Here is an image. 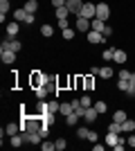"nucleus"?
<instances>
[{
    "label": "nucleus",
    "instance_id": "nucleus-23",
    "mask_svg": "<svg viewBox=\"0 0 135 151\" xmlns=\"http://www.w3.org/2000/svg\"><path fill=\"white\" fill-rule=\"evenodd\" d=\"M79 120H81V117H79V115L74 113V111H72V113L68 115V117H65V124H68V126H74V124H77Z\"/></svg>",
    "mask_w": 135,
    "mask_h": 151
},
{
    "label": "nucleus",
    "instance_id": "nucleus-4",
    "mask_svg": "<svg viewBox=\"0 0 135 151\" xmlns=\"http://www.w3.org/2000/svg\"><path fill=\"white\" fill-rule=\"evenodd\" d=\"M5 32H7V38H16L20 32V23L18 20H11V23H7L5 25Z\"/></svg>",
    "mask_w": 135,
    "mask_h": 151
},
{
    "label": "nucleus",
    "instance_id": "nucleus-1",
    "mask_svg": "<svg viewBox=\"0 0 135 151\" xmlns=\"http://www.w3.org/2000/svg\"><path fill=\"white\" fill-rule=\"evenodd\" d=\"M90 23H92L90 18L77 16V18H74V29H77V32H84V34H88V32H90Z\"/></svg>",
    "mask_w": 135,
    "mask_h": 151
},
{
    "label": "nucleus",
    "instance_id": "nucleus-34",
    "mask_svg": "<svg viewBox=\"0 0 135 151\" xmlns=\"http://www.w3.org/2000/svg\"><path fill=\"white\" fill-rule=\"evenodd\" d=\"M9 7H11V5H9V0H0V14H7V12H9Z\"/></svg>",
    "mask_w": 135,
    "mask_h": 151
},
{
    "label": "nucleus",
    "instance_id": "nucleus-36",
    "mask_svg": "<svg viewBox=\"0 0 135 151\" xmlns=\"http://www.w3.org/2000/svg\"><path fill=\"white\" fill-rule=\"evenodd\" d=\"M50 111L52 113H59L61 111V101H50Z\"/></svg>",
    "mask_w": 135,
    "mask_h": 151
},
{
    "label": "nucleus",
    "instance_id": "nucleus-12",
    "mask_svg": "<svg viewBox=\"0 0 135 151\" xmlns=\"http://www.w3.org/2000/svg\"><path fill=\"white\" fill-rule=\"evenodd\" d=\"M117 142H119V133H113V131H108V133H106V145H108L110 149H113V147H115Z\"/></svg>",
    "mask_w": 135,
    "mask_h": 151
},
{
    "label": "nucleus",
    "instance_id": "nucleus-44",
    "mask_svg": "<svg viewBox=\"0 0 135 151\" xmlns=\"http://www.w3.org/2000/svg\"><path fill=\"white\" fill-rule=\"evenodd\" d=\"M131 83H135V72H131V79H129Z\"/></svg>",
    "mask_w": 135,
    "mask_h": 151
},
{
    "label": "nucleus",
    "instance_id": "nucleus-3",
    "mask_svg": "<svg viewBox=\"0 0 135 151\" xmlns=\"http://www.w3.org/2000/svg\"><path fill=\"white\" fill-rule=\"evenodd\" d=\"M65 7L70 9L72 16H81V9H84V0H68Z\"/></svg>",
    "mask_w": 135,
    "mask_h": 151
},
{
    "label": "nucleus",
    "instance_id": "nucleus-41",
    "mask_svg": "<svg viewBox=\"0 0 135 151\" xmlns=\"http://www.w3.org/2000/svg\"><path fill=\"white\" fill-rule=\"evenodd\" d=\"M47 133H50V126H45V124H43V126H41V135H43V140L47 138Z\"/></svg>",
    "mask_w": 135,
    "mask_h": 151
},
{
    "label": "nucleus",
    "instance_id": "nucleus-42",
    "mask_svg": "<svg viewBox=\"0 0 135 151\" xmlns=\"http://www.w3.org/2000/svg\"><path fill=\"white\" fill-rule=\"evenodd\" d=\"M88 140L95 145V142H97V131H90V133H88Z\"/></svg>",
    "mask_w": 135,
    "mask_h": 151
},
{
    "label": "nucleus",
    "instance_id": "nucleus-2",
    "mask_svg": "<svg viewBox=\"0 0 135 151\" xmlns=\"http://www.w3.org/2000/svg\"><path fill=\"white\" fill-rule=\"evenodd\" d=\"M81 16L84 18H97V5L95 2H84V9H81Z\"/></svg>",
    "mask_w": 135,
    "mask_h": 151
},
{
    "label": "nucleus",
    "instance_id": "nucleus-45",
    "mask_svg": "<svg viewBox=\"0 0 135 151\" xmlns=\"http://www.w3.org/2000/svg\"><path fill=\"white\" fill-rule=\"evenodd\" d=\"M65 2H68V0H65Z\"/></svg>",
    "mask_w": 135,
    "mask_h": 151
},
{
    "label": "nucleus",
    "instance_id": "nucleus-11",
    "mask_svg": "<svg viewBox=\"0 0 135 151\" xmlns=\"http://www.w3.org/2000/svg\"><path fill=\"white\" fill-rule=\"evenodd\" d=\"M0 61H2V63H14V61H16V52H14V50L0 52Z\"/></svg>",
    "mask_w": 135,
    "mask_h": 151
},
{
    "label": "nucleus",
    "instance_id": "nucleus-14",
    "mask_svg": "<svg viewBox=\"0 0 135 151\" xmlns=\"http://www.w3.org/2000/svg\"><path fill=\"white\" fill-rule=\"evenodd\" d=\"M16 133H20V124H14V122H9V124L5 126V135H16Z\"/></svg>",
    "mask_w": 135,
    "mask_h": 151
},
{
    "label": "nucleus",
    "instance_id": "nucleus-19",
    "mask_svg": "<svg viewBox=\"0 0 135 151\" xmlns=\"http://www.w3.org/2000/svg\"><path fill=\"white\" fill-rule=\"evenodd\" d=\"M54 14H56V18H68V16H72L70 14V9H68V7H59V9H54Z\"/></svg>",
    "mask_w": 135,
    "mask_h": 151
},
{
    "label": "nucleus",
    "instance_id": "nucleus-20",
    "mask_svg": "<svg viewBox=\"0 0 135 151\" xmlns=\"http://www.w3.org/2000/svg\"><path fill=\"white\" fill-rule=\"evenodd\" d=\"M99 77H101V79H110V77H113V68H110V65L99 68Z\"/></svg>",
    "mask_w": 135,
    "mask_h": 151
},
{
    "label": "nucleus",
    "instance_id": "nucleus-17",
    "mask_svg": "<svg viewBox=\"0 0 135 151\" xmlns=\"http://www.w3.org/2000/svg\"><path fill=\"white\" fill-rule=\"evenodd\" d=\"M104 27H106V23L99 18H92V23H90V29H95V32H104Z\"/></svg>",
    "mask_w": 135,
    "mask_h": 151
},
{
    "label": "nucleus",
    "instance_id": "nucleus-21",
    "mask_svg": "<svg viewBox=\"0 0 135 151\" xmlns=\"http://www.w3.org/2000/svg\"><path fill=\"white\" fill-rule=\"evenodd\" d=\"M84 88H86V90H92V88H95V75L84 77Z\"/></svg>",
    "mask_w": 135,
    "mask_h": 151
},
{
    "label": "nucleus",
    "instance_id": "nucleus-7",
    "mask_svg": "<svg viewBox=\"0 0 135 151\" xmlns=\"http://www.w3.org/2000/svg\"><path fill=\"white\" fill-rule=\"evenodd\" d=\"M39 117H41V122H43L45 126H52L56 122V113H52V111H45V113H41Z\"/></svg>",
    "mask_w": 135,
    "mask_h": 151
},
{
    "label": "nucleus",
    "instance_id": "nucleus-18",
    "mask_svg": "<svg viewBox=\"0 0 135 151\" xmlns=\"http://www.w3.org/2000/svg\"><path fill=\"white\" fill-rule=\"evenodd\" d=\"M126 59H129V57H126V52H124V50H115V59H113L115 63L122 65V63H126Z\"/></svg>",
    "mask_w": 135,
    "mask_h": 151
},
{
    "label": "nucleus",
    "instance_id": "nucleus-33",
    "mask_svg": "<svg viewBox=\"0 0 135 151\" xmlns=\"http://www.w3.org/2000/svg\"><path fill=\"white\" fill-rule=\"evenodd\" d=\"M79 99H81V106H84V108H90V106H92V99H90L88 95H84V97H79Z\"/></svg>",
    "mask_w": 135,
    "mask_h": 151
},
{
    "label": "nucleus",
    "instance_id": "nucleus-38",
    "mask_svg": "<svg viewBox=\"0 0 135 151\" xmlns=\"http://www.w3.org/2000/svg\"><path fill=\"white\" fill-rule=\"evenodd\" d=\"M119 79H131V70H119Z\"/></svg>",
    "mask_w": 135,
    "mask_h": 151
},
{
    "label": "nucleus",
    "instance_id": "nucleus-27",
    "mask_svg": "<svg viewBox=\"0 0 135 151\" xmlns=\"http://www.w3.org/2000/svg\"><path fill=\"white\" fill-rule=\"evenodd\" d=\"M88 133H90V129L79 126V129H77V138H79V140H88Z\"/></svg>",
    "mask_w": 135,
    "mask_h": 151
},
{
    "label": "nucleus",
    "instance_id": "nucleus-29",
    "mask_svg": "<svg viewBox=\"0 0 135 151\" xmlns=\"http://www.w3.org/2000/svg\"><path fill=\"white\" fill-rule=\"evenodd\" d=\"M108 131H113V133H122V122H115V120H113V122L108 124Z\"/></svg>",
    "mask_w": 135,
    "mask_h": 151
},
{
    "label": "nucleus",
    "instance_id": "nucleus-28",
    "mask_svg": "<svg viewBox=\"0 0 135 151\" xmlns=\"http://www.w3.org/2000/svg\"><path fill=\"white\" fill-rule=\"evenodd\" d=\"M54 147H56V151H63L65 147H68V140L65 138H56L54 140Z\"/></svg>",
    "mask_w": 135,
    "mask_h": 151
},
{
    "label": "nucleus",
    "instance_id": "nucleus-24",
    "mask_svg": "<svg viewBox=\"0 0 135 151\" xmlns=\"http://www.w3.org/2000/svg\"><path fill=\"white\" fill-rule=\"evenodd\" d=\"M101 59H104V61H113V59H115V50H113V47H108V50H104L101 52Z\"/></svg>",
    "mask_w": 135,
    "mask_h": 151
},
{
    "label": "nucleus",
    "instance_id": "nucleus-31",
    "mask_svg": "<svg viewBox=\"0 0 135 151\" xmlns=\"http://www.w3.org/2000/svg\"><path fill=\"white\" fill-rule=\"evenodd\" d=\"M41 149L43 151H56V147H54V142H47V140H45V142H41Z\"/></svg>",
    "mask_w": 135,
    "mask_h": 151
},
{
    "label": "nucleus",
    "instance_id": "nucleus-8",
    "mask_svg": "<svg viewBox=\"0 0 135 151\" xmlns=\"http://www.w3.org/2000/svg\"><path fill=\"white\" fill-rule=\"evenodd\" d=\"M41 140H43L41 131H34V133H25V142H27V145H41Z\"/></svg>",
    "mask_w": 135,
    "mask_h": 151
},
{
    "label": "nucleus",
    "instance_id": "nucleus-5",
    "mask_svg": "<svg viewBox=\"0 0 135 151\" xmlns=\"http://www.w3.org/2000/svg\"><path fill=\"white\" fill-rule=\"evenodd\" d=\"M97 18L104 20V23L110 18V7L106 5V2H99V5H97Z\"/></svg>",
    "mask_w": 135,
    "mask_h": 151
},
{
    "label": "nucleus",
    "instance_id": "nucleus-30",
    "mask_svg": "<svg viewBox=\"0 0 135 151\" xmlns=\"http://www.w3.org/2000/svg\"><path fill=\"white\" fill-rule=\"evenodd\" d=\"M61 36H63L65 41H72V38H74V29H72V27H68V29L61 32Z\"/></svg>",
    "mask_w": 135,
    "mask_h": 151
},
{
    "label": "nucleus",
    "instance_id": "nucleus-40",
    "mask_svg": "<svg viewBox=\"0 0 135 151\" xmlns=\"http://www.w3.org/2000/svg\"><path fill=\"white\" fill-rule=\"evenodd\" d=\"M65 5V0H52V7L54 9H59V7H63Z\"/></svg>",
    "mask_w": 135,
    "mask_h": 151
},
{
    "label": "nucleus",
    "instance_id": "nucleus-13",
    "mask_svg": "<svg viewBox=\"0 0 135 151\" xmlns=\"http://www.w3.org/2000/svg\"><path fill=\"white\" fill-rule=\"evenodd\" d=\"M133 131H135V120L126 117V120L122 122V133H133Z\"/></svg>",
    "mask_w": 135,
    "mask_h": 151
},
{
    "label": "nucleus",
    "instance_id": "nucleus-9",
    "mask_svg": "<svg viewBox=\"0 0 135 151\" xmlns=\"http://www.w3.org/2000/svg\"><path fill=\"white\" fill-rule=\"evenodd\" d=\"M27 18H29V14L25 12V7L14 9V20H18V23H27Z\"/></svg>",
    "mask_w": 135,
    "mask_h": 151
},
{
    "label": "nucleus",
    "instance_id": "nucleus-39",
    "mask_svg": "<svg viewBox=\"0 0 135 151\" xmlns=\"http://www.w3.org/2000/svg\"><path fill=\"white\" fill-rule=\"evenodd\" d=\"M126 145L135 147V133H129V138H126Z\"/></svg>",
    "mask_w": 135,
    "mask_h": 151
},
{
    "label": "nucleus",
    "instance_id": "nucleus-32",
    "mask_svg": "<svg viewBox=\"0 0 135 151\" xmlns=\"http://www.w3.org/2000/svg\"><path fill=\"white\" fill-rule=\"evenodd\" d=\"M56 20H59V29H61V32L70 27V20H68V18H56Z\"/></svg>",
    "mask_w": 135,
    "mask_h": 151
},
{
    "label": "nucleus",
    "instance_id": "nucleus-10",
    "mask_svg": "<svg viewBox=\"0 0 135 151\" xmlns=\"http://www.w3.org/2000/svg\"><path fill=\"white\" fill-rule=\"evenodd\" d=\"M99 117V113H97V108L95 106H90V108H86V115H84V120L88 122V124H92V122Z\"/></svg>",
    "mask_w": 135,
    "mask_h": 151
},
{
    "label": "nucleus",
    "instance_id": "nucleus-26",
    "mask_svg": "<svg viewBox=\"0 0 135 151\" xmlns=\"http://www.w3.org/2000/svg\"><path fill=\"white\" fill-rule=\"evenodd\" d=\"M126 117H129V115H126V111H122V108L113 113V120H115V122H124V120H126Z\"/></svg>",
    "mask_w": 135,
    "mask_h": 151
},
{
    "label": "nucleus",
    "instance_id": "nucleus-35",
    "mask_svg": "<svg viewBox=\"0 0 135 151\" xmlns=\"http://www.w3.org/2000/svg\"><path fill=\"white\" fill-rule=\"evenodd\" d=\"M11 50H14V52H20V50H23V43H20V41H16V38H11Z\"/></svg>",
    "mask_w": 135,
    "mask_h": 151
},
{
    "label": "nucleus",
    "instance_id": "nucleus-6",
    "mask_svg": "<svg viewBox=\"0 0 135 151\" xmlns=\"http://www.w3.org/2000/svg\"><path fill=\"white\" fill-rule=\"evenodd\" d=\"M86 38H88V43H92V45H97V43H104V41H106L101 32H95V29H90L88 34H86Z\"/></svg>",
    "mask_w": 135,
    "mask_h": 151
},
{
    "label": "nucleus",
    "instance_id": "nucleus-15",
    "mask_svg": "<svg viewBox=\"0 0 135 151\" xmlns=\"http://www.w3.org/2000/svg\"><path fill=\"white\" fill-rule=\"evenodd\" d=\"M72 111H74V108H72V101H61V111H59V115L68 117V115H70Z\"/></svg>",
    "mask_w": 135,
    "mask_h": 151
},
{
    "label": "nucleus",
    "instance_id": "nucleus-25",
    "mask_svg": "<svg viewBox=\"0 0 135 151\" xmlns=\"http://www.w3.org/2000/svg\"><path fill=\"white\" fill-rule=\"evenodd\" d=\"M52 34H54V27H52V25H41V36L50 38Z\"/></svg>",
    "mask_w": 135,
    "mask_h": 151
},
{
    "label": "nucleus",
    "instance_id": "nucleus-22",
    "mask_svg": "<svg viewBox=\"0 0 135 151\" xmlns=\"http://www.w3.org/2000/svg\"><path fill=\"white\" fill-rule=\"evenodd\" d=\"M92 106L97 108V113H99V115H104V113H108V106H106V101H101V99H99V101H95V104H92Z\"/></svg>",
    "mask_w": 135,
    "mask_h": 151
},
{
    "label": "nucleus",
    "instance_id": "nucleus-16",
    "mask_svg": "<svg viewBox=\"0 0 135 151\" xmlns=\"http://www.w3.org/2000/svg\"><path fill=\"white\" fill-rule=\"evenodd\" d=\"M23 7H25L27 14H36V12H39V2H36V0H27Z\"/></svg>",
    "mask_w": 135,
    "mask_h": 151
},
{
    "label": "nucleus",
    "instance_id": "nucleus-43",
    "mask_svg": "<svg viewBox=\"0 0 135 151\" xmlns=\"http://www.w3.org/2000/svg\"><path fill=\"white\" fill-rule=\"evenodd\" d=\"M113 149H115V151H124V149H126V147H124V142H117V145L113 147Z\"/></svg>",
    "mask_w": 135,
    "mask_h": 151
},
{
    "label": "nucleus",
    "instance_id": "nucleus-37",
    "mask_svg": "<svg viewBox=\"0 0 135 151\" xmlns=\"http://www.w3.org/2000/svg\"><path fill=\"white\" fill-rule=\"evenodd\" d=\"M101 34H104V38H110V36H113V27H110V25H106Z\"/></svg>",
    "mask_w": 135,
    "mask_h": 151
}]
</instances>
